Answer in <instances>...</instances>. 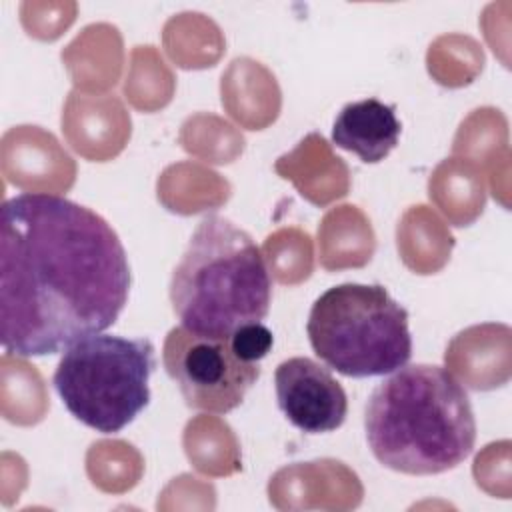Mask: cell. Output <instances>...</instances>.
<instances>
[{
	"label": "cell",
	"mask_w": 512,
	"mask_h": 512,
	"mask_svg": "<svg viewBox=\"0 0 512 512\" xmlns=\"http://www.w3.org/2000/svg\"><path fill=\"white\" fill-rule=\"evenodd\" d=\"M130 266L112 226L54 194H20L0 212V340L46 356L100 334L120 316Z\"/></svg>",
	"instance_id": "1"
},
{
	"label": "cell",
	"mask_w": 512,
	"mask_h": 512,
	"mask_svg": "<svg viewBox=\"0 0 512 512\" xmlns=\"http://www.w3.org/2000/svg\"><path fill=\"white\" fill-rule=\"evenodd\" d=\"M364 428L376 460L412 476L456 468L476 442L466 390L434 364L402 366L380 382L366 404Z\"/></svg>",
	"instance_id": "2"
},
{
	"label": "cell",
	"mask_w": 512,
	"mask_h": 512,
	"mask_svg": "<svg viewBox=\"0 0 512 512\" xmlns=\"http://www.w3.org/2000/svg\"><path fill=\"white\" fill-rule=\"evenodd\" d=\"M270 272L248 232L222 216H206L172 272L170 302L194 334L228 338L266 318Z\"/></svg>",
	"instance_id": "3"
},
{
	"label": "cell",
	"mask_w": 512,
	"mask_h": 512,
	"mask_svg": "<svg viewBox=\"0 0 512 512\" xmlns=\"http://www.w3.org/2000/svg\"><path fill=\"white\" fill-rule=\"evenodd\" d=\"M306 332L314 354L352 378L384 376L412 356L408 312L380 284H340L312 304Z\"/></svg>",
	"instance_id": "4"
},
{
	"label": "cell",
	"mask_w": 512,
	"mask_h": 512,
	"mask_svg": "<svg viewBox=\"0 0 512 512\" xmlns=\"http://www.w3.org/2000/svg\"><path fill=\"white\" fill-rule=\"evenodd\" d=\"M152 370L150 340L94 334L64 352L52 382L76 420L112 434L148 406Z\"/></svg>",
	"instance_id": "5"
},
{
	"label": "cell",
	"mask_w": 512,
	"mask_h": 512,
	"mask_svg": "<svg viewBox=\"0 0 512 512\" xmlns=\"http://www.w3.org/2000/svg\"><path fill=\"white\" fill-rule=\"evenodd\" d=\"M162 364L194 410L226 414L242 404L260 378L258 362L238 358L228 338H212L176 326L162 348Z\"/></svg>",
	"instance_id": "6"
},
{
	"label": "cell",
	"mask_w": 512,
	"mask_h": 512,
	"mask_svg": "<svg viewBox=\"0 0 512 512\" xmlns=\"http://www.w3.org/2000/svg\"><path fill=\"white\" fill-rule=\"evenodd\" d=\"M282 414L306 434H324L342 426L348 398L328 368L306 356L288 358L274 372Z\"/></svg>",
	"instance_id": "7"
},
{
	"label": "cell",
	"mask_w": 512,
	"mask_h": 512,
	"mask_svg": "<svg viewBox=\"0 0 512 512\" xmlns=\"http://www.w3.org/2000/svg\"><path fill=\"white\" fill-rule=\"evenodd\" d=\"M2 168L10 182L28 190H68L76 176L72 158L38 126H18L4 134Z\"/></svg>",
	"instance_id": "8"
},
{
	"label": "cell",
	"mask_w": 512,
	"mask_h": 512,
	"mask_svg": "<svg viewBox=\"0 0 512 512\" xmlns=\"http://www.w3.org/2000/svg\"><path fill=\"white\" fill-rule=\"evenodd\" d=\"M62 132L88 160L114 158L130 138V116L114 96L70 92L62 112Z\"/></svg>",
	"instance_id": "9"
},
{
	"label": "cell",
	"mask_w": 512,
	"mask_h": 512,
	"mask_svg": "<svg viewBox=\"0 0 512 512\" xmlns=\"http://www.w3.org/2000/svg\"><path fill=\"white\" fill-rule=\"evenodd\" d=\"M444 360L472 390L504 386L510 380V328L506 324L466 328L448 344Z\"/></svg>",
	"instance_id": "10"
},
{
	"label": "cell",
	"mask_w": 512,
	"mask_h": 512,
	"mask_svg": "<svg viewBox=\"0 0 512 512\" xmlns=\"http://www.w3.org/2000/svg\"><path fill=\"white\" fill-rule=\"evenodd\" d=\"M276 174L290 180L308 202L326 206L348 194L350 172L320 134H308L298 146L276 160Z\"/></svg>",
	"instance_id": "11"
},
{
	"label": "cell",
	"mask_w": 512,
	"mask_h": 512,
	"mask_svg": "<svg viewBox=\"0 0 512 512\" xmlns=\"http://www.w3.org/2000/svg\"><path fill=\"white\" fill-rule=\"evenodd\" d=\"M400 120L394 106L378 98H366L346 104L334 120L332 142L356 154L366 164L384 160L400 138Z\"/></svg>",
	"instance_id": "12"
},
{
	"label": "cell",
	"mask_w": 512,
	"mask_h": 512,
	"mask_svg": "<svg viewBox=\"0 0 512 512\" xmlns=\"http://www.w3.org/2000/svg\"><path fill=\"white\" fill-rule=\"evenodd\" d=\"M222 106L248 130H262L276 120L280 88L274 74L252 58L230 62L220 82Z\"/></svg>",
	"instance_id": "13"
},
{
	"label": "cell",
	"mask_w": 512,
	"mask_h": 512,
	"mask_svg": "<svg viewBox=\"0 0 512 512\" xmlns=\"http://www.w3.org/2000/svg\"><path fill=\"white\" fill-rule=\"evenodd\" d=\"M62 60L78 88H110L122 68V36L110 24H90L62 50Z\"/></svg>",
	"instance_id": "14"
},
{
	"label": "cell",
	"mask_w": 512,
	"mask_h": 512,
	"mask_svg": "<svg viewBox=\"0 0 512 512\" xmlns=\"http://www.w3.org/2000/svg\"><path fill=\"white\" fill-rule=\"evenodd\" d=\"M318 246L326 270L360 268L370 262L376 238L364 212L346 204L326 212L318 228Z\"/></svg>",
	"instance_id": "15"
},
{
	"label": "cell",
	"mask_w": 512,
	"mask_h": 512,
	"mask_svg": "<svg viewBox=\"0 0 512 512\" xmlns=\"http://www.w3.org/2000/svg\"><path fill=\"white\" fill-rule=\"evenodd\" d=\"M428 194L454 226L472 224L482 214L486 202L482 172L464 158L440 162L430 176Z\"/></svg>",
	"instance_id": "16"
},
{
	"label": "cell",
	"mask_w": 512,
	"mask_h": 512,
	"mask_svg": "<svg viewBox=\"0 0 512 512\" xmlns=\"http://www.w3.org/2000/svg\"><path fill=\"white\" fill-rule=\"evenodd\" d=\"M396 238L404 264L418 274L438 272L448 262L454 246V238L446 224L422 204L404 212Z\"/></svg>",
	"instance_id": "17"
},
{
	"label": "cell",
	"mask_w": 512,
	"mask_h": 512,
	"mask_svg": "<svg viewBox=\"0 0 512 512\" xmlns=\"http://www.w3.org/2000/svg\"><path fill=\"white\" fill-rule=\"evenodd\" d=\"M204 194L226 202L230 186L220 174L192 162L174 164L158 178V198L172 212L196 214L206 208H216L218 204Z\"/></svg>",
	"instance_id": "18"
},
{
	"label": "cell",
	"mask_w": 512,
	"mask_h": 512,
	"mask_svg": "<svg viewBox=\"0 0 512 512\" xmlns=\"http://www.w3.org/2000/svg\"><path fill=\"white\" fill-rule=\"evenodd\" d=\"M162 40L168 56L182 68L212 66L224 50L220 28L198 12L172 16L164 24Z\"/></svg>",
	"instance_id": "19"
},
{
	"label": "cell",
	"mask_w": 512,
	"mask_h": 512,
	"mask_svg": "<svg viewBox=\"0 0 512 512\" xmlns=\"http://www.w3.org/2000/svg\"><path fill=\"white\" fill-rule=\"evenodd\" d=\"M226 444H236V440L232 430L218 418L198 416L190 420L184 430L186 454L200 472L222 476L240 468L238 450L214 448Z\"/></svg>",
	"instance_id": "20"
},
{
	"label": "cell",
	"mask_w": 512,
	"mask_h": 512,
	"mask_svg": "<svg viewBox=\"0 0 512 512\" xmlns=\"http://www.w3.org/2000/svg\"><path fill=\"white\" fill-rule=\"evenodd\" d=\"M174 92V76L154 46H136L130 56V70L124 94L138 110L166 106Z\"/></svg>",
	"instance_id": "21"
},
{
	"label": "cell",
	"mask_w": 512,
	"mask_h": 512,
	"mask_svg": "<svg viewBox=\"0 0 512 512\" xmlns=\"http://www.w3.org/2000/svg\"><path fill=\"white\" fill-rule=\"evenodd\" d=\"M428 72L444 86L470 84L484 66L480 44L464 34L438 36L428 48Z\"/></svg>",
	"instance_id": "22"
},
{
	"label": "cell",
	"mask_w": 512,
	"mask_h": 512,
	"mask_svg": "<svg viewBox=\"0 0 512 512\" xmlns=\"http://www.w3.org/2000/svg\"><path fill=\"white\" fill-rule=\"evenodd\" d=\"M180 142L190 154L218 164L232 162L244 148L242 134L212 114L190 116L182 124Z\"/></svg>",
	"instance_id": "23"
},
{
	"label": "cell",
	"mask_w": 512,
	"mask_h": 512,
	"mask_svg": "<svg viewBox=\"0 0 512 512\" xmlns=\"http://www.w3.org/2000/svg\"><path fill=\"white\" fill-rule=\"evenodd\" d=\"M264 254L272 274L282 284H298L312 272V242L298 228H282L264 242Z\"/></svg>",
	"instance_id": "24"
},
{
	"label": "cell",
	"mask_w": 512,
	"mask_h": 512,
	"mask_svg": "<svg viewBox=\"0 0 512 512\" xmlns=\"http://www.w3.org/2000/svg\"><path fill=\"white\" fill-rule=\"evenodd\" d=\"M230 346L234 354L246 362H258L272 348V332L262 322H252L236 328L230 336Z\"/></svg>",
	"instance_id": "25"
}]
</instances>
